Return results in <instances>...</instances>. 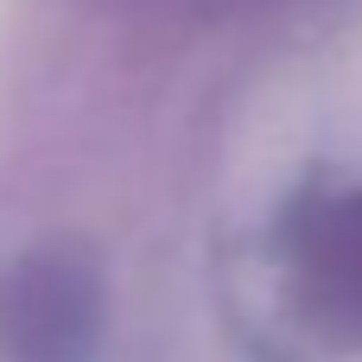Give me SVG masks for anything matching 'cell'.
<instances>
[{
	"label": "cell",
	"instance_id": "6da1fadb",
	"mask_svg": "<svg viewBox=\"0 0 362 362\" xmlns=\"http://www.w3.org/2000/svg\"><path fill=\"white\" fill-rule=\"evenodd\" d=\"M102 293L76 255H25L0 280V362H89Z\"/></svg>",
	"mask_w": 362,
	"mask_h": 362
},
{
	"label": "cell",
	"instance_id": "7a4b0ae2",
	"mask_svg": "<svg viewBox=\"0 0 362 362\" xmlns=\"http://www.w3.org/2000/svg\"><path fill=\"white\" fill-rule=\"evenodd\" d=\"M293 267L312 318L362 350V191L325 197L293 229Z\"/></svg>",
	"mask_w": 362,
	"mask_h": 362
}]
</instances>
